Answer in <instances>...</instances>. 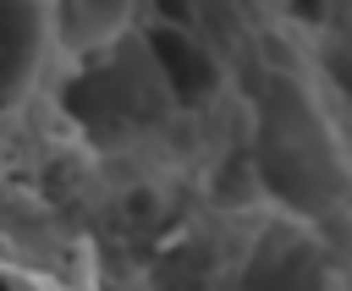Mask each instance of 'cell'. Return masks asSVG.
Here are the masks:
<instances>
[{
    "label": "cell",
    "instance_id": "6da1fadb",
    "mask_svg": "<svg viewBox=\"0 0 352 291\" xmlns=\"http://www.w3.org/2000/svg\"><path fill=\"white\" fill-rule=\"evenodd\" d=\"M44 60V11L38 0H0V121L28 99Z\"/></svg>",
    "mask_w": 352,
    "mask_h": 291
},
{
    "label": "cell",
    "instance_id": "7a4b0ae2",
    "mask_svg": "<svg viewBox=\"0 0 352 291\" xmlns=\"http://www.w3.org/2000/svg\"><path fill=\"white\" fill-rule=\"evenodd\" d=\"M0 291H16V286H11V280H0Z\"/></svg>",
    "mask_w": 352,
    "mask_h": 291
}]
</instances>
